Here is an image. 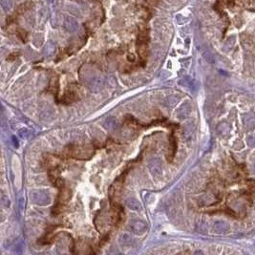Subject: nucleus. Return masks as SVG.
<instances>
[{"label": "nucleus", "mask_w": 255, "mask_h": 255, "mask_svg": "<svg viewBox=\"0 0 255 255\" xmlns=\"http://www.w3.org/2000/svg\"><path fill=\"white\" fill-rule=\"evenodd\" d=\"M95 144H69L65 147L63 154L67 158L75 160H89L95 154Z\"/></svg>", "instance_id": "nucleus-1"}, {"label": "nucleus", "mask_w": 255, "mask_h": 255, "mask_svg": "<svg viewBox=\"0 0 255 255\" xmlns=\"http://www.w3.org/2000/svg\"><path fill=\"white\" fill-rule=\"evenodd\" d=\"M71 197H72V192L68 187H66V186H63L62 187H60L57 201H55V204L53 207V210H52L53 214L55 215L60 214L64 210V208H65L67 202H69Z\"/></svg>", "instance_id": "nucleus-2"}, {"label": "nucleus", "mask_w": 255, "mask_h": 255, "mask_svg": "<svg viewBox=\"0 0 255 255\" xmlns=\"http://www.w3.org/2000/svg\"><path fill=\"white\" fill-rule=\"evenodd\" d=\"M80 96L81 92L79 86L75 83H72L66 88L63 95L60 97L59 102L63 103V104H71L73 102L77 101L80 99Z\"/></svg>", "instance_id": "nucleus-3"}, {"label": "nucleus", "mask_w": 255, "mask_h": 255, "mask_svg": "<svg viewBox=\"0 0 255 255\" xmlns=\"http://www.w3.org/2000/svg\"><path fill=\"white\" fill-rule=\"evenodd\" d=\"M126 172L120 176L119 178H117L115 183L112 184L110 189H109V200H110V204H119V199L122 190V186L125 180Z\"/></svg>", "instance_id": "nucleus-4"}, {"label": "nucleus", "mask_w": 255, "mask_h": 255, "mask_svg": "<svg viewBox=\"0 0 255 255\" xmlns=\"http://www.w3.org/2000/svg\"><path fill=\"white\" fill-rule=\"evenodd\" d=\"M147 35L145 33H142L139 36L138 40V53L142 62H144L147 57Z\"/></svg>", "instance_id": "nucleus-5"}, {"label": "nucleus", "mask_w": 255, "mask_h": 255, "mask_svg": "<svg viewBox=\"0 0 255 255\" xmlns=\"http://www.w3.org/2000/svg\"><path fill=\"white\" fill-rule=\"evenodd\" d=\"M176 151H177V140H176L174 134L170 135L169 138V145H168V153H167V160L171 162L174 158Z\"/></svg>", "instance_id": "nucleus-6"}, {"label": "nucleus", "mask_w": 255, "mask_h": 255, "mask_svg": "<svg viewBox=\"0 0 255 255\" xmlns=\"http://www.w3.org/2000/svg\"><path fill=\"white\" fill-rule=\"evenodd\" d=\"M244 125L246 129L251 130L255 127V115L252 113H246L243 117Z\"/></svg>", "instance_id": "nucleus-7"}, {"label": "nucleus", "mask_w": 255, "mask_h": 255, "mask_svg": "<svg viewBox=\"0 0 255 255\" xmlns=\"http://www.w3.org/2000/svg\"><path fill=\"white\" fill-rule=\"evenodd\" d=\"M64 27L68 32H75L77 30V21L74 17L68 16V17L65 18V21H64Z\"/></svg>", "instance_id": "nucleus-8"}, {"label": "nucleus", "mask_w": 255, "mask_h": 255, "mask_svg": "<svg viewBox=\"0 0 255 255\" xmlns=\"http://www.w3.org/2000/svg\"><path fill=\"white\" fill-rule=\"evenodd\" d=\"M55 236H57V235L54 233V230L52 229V230L46 232V234L44 235L41 239H39L38 243L40 244V245H50V244H52L55 241Z\"/></svg>", "instance_id": "nucleus-9"}, {"label": "nucleus", "mask_w": 255, "mask_h": 255, "mask_svg": "<svg viewBox=\"0 0 255 255\" xmlns=\"http://www.w3.org/2000/svg\"><path fill=\"white\" fill-rule=\"evenodd\" d=\"M58 90H59V84H58L57 77H53L51 79V82L49 84V91L52 94H54L55 97H57Z\"/></svg>", "instance_id": "nucleus-10"}, {"label": "nucleus", "mask_w": 255, "mask_h": 255, "mask_svg": "<svg viewBox=\"0 0 255 255\" xmlns=\"http://www.w3.org/2000/svg\"><path fill=\"white\" fill-rule=\"evenodd\" d=\"M0 5L4 12H9L13 8V0H0Z\"/></svg>", "instance_id": "nucleus-11"}, {"label": "nucleus", "mask_w": 255, "mask_h": 255, "mask_svg": "<svg viewBox=\"0 0 255 255\" xmlns=\"http://www.w3.org/2000/svg\"><path fill=\"white\" fill-rule=\"evenodd\" d=\"M32 5H33V3H31V2H26V3H24V4H21L20 6L17 8V10H16V13H17V15H22V13L26 12L28 9H30Z\"/></svg>", "instance_id": "nucleus-12"}, {"label": "nucleus", "mask_w": 255, "mask_h": 255, "mask_svg": "<svg viewBox=\"0 0 255 255\" xmlns=\"http://www.w3.org/2000/svg\"><path fill=\"white\" fill-rule=\"evenodd\" d=\"M16 35H17L18 38L23 42H26L28 40V33L26 31H24L22 29H18L16 31Z\"/></svg>", "instance_id": "nucleus-13"}, {"label": "nucleus", "mask_w": 255, "mask_h": 255, "mask_svg": "<svg viewBox=\"0 0 255 255\" xmlns=\"http://www.w3.org/2000/svg\"><path fill=\"white\" fill-rule=\"evenodd\" d=\"M215 228H217L218 231L225 232L228 229V224H226L224 222H217L216 224H215Z\"/></svg>", "instance_id": "nucleus-14"}, {"label": "nucleus", "mask_w": 255, "mask_h": 255, "mask_svg": "<svg viewBox=\"0 0 255 255\" xmlns=\"http://www.w3.org/2000/svg\"><path fill=\"white\" fill-rule=\"evenodd\" d=\"M246 141H248V144L249 145V146L255 147V134L248 136V139H246Z\"/></svg>", "instance_id": "nucleus-15"}, {"label": "nucleus", "mask_w": 255, "mask_h": 255, "mask_svg": "<svg viewBox=\"0 0 255 255\" xmlns=\"http://www.w3.org/2000/svg\"><path fill=\"white\" fill-rule=\"evenodd\" d=\"M17 55H18V54L17 53H13V54H12V55H10L9 57H7V60H13V59H15L16 57H17Z\"/></svg>", "instance_id": "nucleus-16"}]
</instances>
